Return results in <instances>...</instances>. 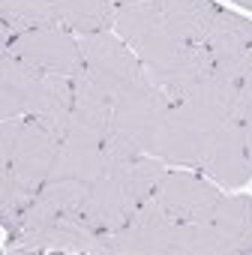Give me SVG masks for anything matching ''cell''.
Listing matches in <instances>:
<instances>
[{"mask_svg": "<svg viewBox=\"0 0 252 255\" xmlns=\"http://www.w3.org/2000/svg\"><path fill=\"white\" fill-rule=\"evenodd\" d=\"M234 105H237V81L213 69V75H207L183 102L168 108L150 156H159L162 162L171 165L198 168L207 138L225 120H237Z\"/></svg>", "mask_w": 252, "mask_h": 255, "instance_id": "6da1fadb", "label": "cell"}, {"mask_svg": "<svg viewBox=\"0 0 252 255\" xmlns=\"http://www.w3.org/2000/svg\"><path fill=\"white\" fill-rule=\"evenodd\" d=\"M0 114L39 120L60 141L72 123V78L39 72L3 51L0 57Z\"/></svg>", "mask_w": 252, "mask_h": 255, "instance_id": "7a4b0ae2", "label": "cell"}, {"mask_svg": "<svg viewBox=\"0 0 252 255\" xmlns=\"http://www.w3.org/2000/svg\"><path fill=\"white\" fill-rule=\"evenodd\" d=\"M162 174H165V162L150 153L126 162L114 171H105L99 180L90 183L81 216L96 231H105V234L123 228L132 219V213L156 192Z\"/></svg>", "mask_w": 252, "mask_h": 255, "instance_id": "3957f363", "label": "cell"}, {"mask_svg": "<svg viewBox=\"0 0 252 255\" xmlns=\"http://www.w3.org/2000/svg\"><path fill=\"white\" fill-rule=\"evenodd\" d=\"M168 108H171L168 96L141 69V75L114 99L111 135H117L120 141L135 147L138 153H153V144L159 138V129H162V120H165Z\"/></svg>", "mask_w": 252, "mask_h": 255, "instance_id": "277c9868", "label": "cell"}, {"mask_svg": "<svg viewBox=\"0 0 252 255\" xmlns=\"http://www.w3.org/2000/svg\"><path fill=\"white\" fill-rule=\"evenodd\" d=\"M117 36L135 51L141 63H165L171 54H177L186 42L177 39V33L168 27L156 0H138V3L117 6L114 15Z\"/></svg>", "mask_w": 252, "mask_h": 255, "instance_id": "5b68a950", "label": "cell"}, {"mask_svg": "<svg viewBox=\"0 0 252 255\" xmlns=\"http://www.w3.org/2000/svg\"><path fill=\"white\" fill-rule=\"evenodd\" d=\"M78 45H81V54H84V69L93 75V81L111 99H117L141 75V60L135 57V51L120 36H114L111 30L81 33Z\"/></svg>", "mask_w": 252, "mask_h": 255, "instance_id": "8992f818", "label": "cell"}, {"mask_svg": "<svg viewBox=\"0 0 252 255\" xmlns=\"http://www.w3.org/2000/svg\"><path fill=\"white\" fill-rule=\"evenodd\" d=\"M6 51L39 72H57L72 78L84 69L81 45L66 27H39V30L15 33Z\"/></svg>", "mask_w": 252, "mask_h": 255, "instance_id": "52a82bcc", "label": "cell"}, {"mask_svg": "<svg viewBox=\"0 0 252 255\" xmlns=\"http://www.w3.org/2000/svg\"><path fill=\"white\" fill-rule=\"evenodd\" d=\"M18 255H36V252H72V255H111V234L96 231L81 213H63L42 231L30 234L27 240H18Z\"/></svg>", "mask_w": 252, "mask_h": 255, "instance_id": "ba28073f", "label": "cell"}, {"mask_svg": "<svg viewBox=\"0 0 252 255\" xmlns=\"http://www.w3.org/2000/svg\"><path fill=\"white\" fill-rule=\"evenodd\" d=\"M177 219L150 195L123 228L111 231V255H171Z\"/></svg>", "mask_w": 252, "mask_h": 255, "instance_id": "9c48e42d", "label": "cell"}, {"mask_svg": "<svg viewBox=\"0 0 252 255\" xmlns=\"http://www.w3.org/2000/svg\"><path fill=\"white\" fill-rule=\"evenodd\" d=\"M57 150H60V138L54 132H48L39 120H24V129H21V138H18V147L12 153V165L3 168L12 174V180L36 195L48 177H51V168H54V159H57Z\"/></svg>", "mask_w": 252, "mask_h": 255, "instance_id": "30bf717a", "label": "cell"}, {"mask_svg": "<svg viewBox=\"0 0 252 255\" xmlns=\"http://www.w3.org/2000/svg\"><path fill=\"white\" fill-rule=\"evenodd\" d=\"M144 75L168 96L171 105L183 102L207 75H213L216 69V60L210 54L207 45H195V42H186L177 54H171L165 63H141Z\"/></svg>", "mask_w": 252, "mask_h": 255, "instance_id": "8fae6325", "label": "cell"}, {"mask_svg": "<svg viewBox=\"0 0 252 255\" xmlns=\"http://www.w3.org/2000/svg\"><path fill=\"white\" fill-rule=\"evenodd\" d=\"M153 198L177 222H207V219H213V210H216L222 192L195 174L165 171Z\"/></svg>", "mask_w": 252, "mask_h": 255, "instance_id": "7c38bea8", "label": "cell"}, {"mask_svg": "<svg viewBox=\"0 0 252 255\" xmlns=\"http://www.w3.org/2000/svg\"><path fill=\"white\" fill-rule=\"evenodd\" d=\"M198 168L207 171L213 180H219L225 186H246L249 183L252 174H249V159H246V144H243V123L240 120H225L207 138Z\"/></svg>", "mask_w": 252, "mask_h": 255, "instance_id": "4fadbf2b", "label": "cell"}, {"mask_svg": "<svg viewBox=\"0 0 252 255\" xmlns=\"http://www.w3.org/2000/svg\"><path fill=\"white\" fill-rule=\"evenodd\" d=\"M87 192H90V183H75V180H48L36 198L30 201V207L21 213L18 219V228H15V243L18 240H27L30 234L42 231L45 225H51L57 216L63 213H81L84 210V201H87Z\"/></svg>", "mask_w": 252, "mask_h": 255, "instance_id": "5bb4252c", "label": "cell"}, {"mask_svg": "<svg viewBox=\"0 0 252 255\" xmlns=\"http://www.w3.org/2000/svg\"><path fill=\"white\" fill-rule=\"evenodd\" d=\"M102 138L81 129V126H69L66 138L60 141L54 168L48 180H75V183H93L102 177Z\"/></svg>", "mask_w": 252, "mask_h": 255, "instance_id": "9a60e30c", "label": "cell"}, {"mask_svg": "<svg viewBox=\"0 0 252 255\" xmlns=\"http://www.w3.org/2000/svg\"><path fill=\"white\" fill-rule=\"evenodd\" d=\"M111 108H114V99L93 81L87 69L72 75V123L69 126H81V129L105 141L111 132Z\"/></svg>", "mask_w": 252, "mask_h": 255, "instance_id": "2e32d148", "label": "cell"}, {"mask_svg": "<svg viewBox=\"0 0 252 255\" xmlns=\"http://www.w3.org/2000/svg\"><path fill=\"white\" fill-rule=\"evenodd\" d=\"M156 6L162 9L165 21L177 33V39L195 42V45H204L210 24L219 12V6H213L210 0H156Z\"/></svg>", "mask_w": 252, "mask_h": 255, "instance_id": "e0dca14e", "label": "cell"}, {"mask_svg": "<svg viewBox=\"0 0 252 255\" xmlns=\"http://www.w3.org/2000/svg\"><path fill=\"white\" fill-rule=\"evenodd\" d=\"M171 255H240V246L213 222H177Z\"/></svg>", "mask_w": 252, "mask_h": 255, "instance_id": "ac0fdd59", "label": "cell"}, {"mask_svg": "<svg viewBox=\"0 0 252 255\" xmlns=\"http://www.w3.org/2000/svg\"><path fill=\"white\" fill-rule=\"evenodd\" d=\"M57 24L72 33H96L114 24L117 6L111 0H54Z\"/></svg>", "mask_w": 252, "mask_h": 255, "instance_id": "d6986e66", "label": "cell"}, {"mask_svg": "<svg viewBox=\"0 0 252 255\" xmlns=\"http://www.w3.org/2000/svg\"><path fill=\"white\" fill-rule=\"evenodd\" d=\"M249 42H252V21H246V18L228 12V9L216 12V18L210 24V33L204 39V45L210 48V54H213L216 63L225 60V57H231V54H237Z\"/></svg>", "mask_w": 252, "mask_h": 255, "instance_id": "ffe728a7", "label": "cell"}, {"mask_svg": "<svg viewBox=\"0 0 252 255\" xmlns=\"http://www.w3.org/2000/svg\"><path fill=\"white\" fill-rule=\"evenodd\" d=\"M213 222L240 246V252H252V198L249 195H222Z\"/></svg>", "mask_w": 252, "mask_h": 255, "instance_id": "44dd1931", "label": "cell"}, {"mask_svg": "<svg viewBox=\"0 0 252 255\" xmlns=\"http://www.w3.org/2000/svg\"><path fill=\"white\" fill-rule=\"evenodd\" d=\"M0 18L15 33L39 30V27H60L54 0H0Z\"/></svg>", "mask_w": 252, "mask_h": 255, "instance_id": "7402d4cb", "label": "cell"}, {"mask_svg": "<svg viewBox=\"0 0 252 255\" xmlns=\"http://www.w3.org/2000/svg\"><path fill=\"white\" fill-rule=\"evenodd\" d=\"M33 198H36V195L24 192V189L12 180L9 171H0V219H3V228H6L9 234H15L18 219H21V213L30 207Z\"/></svg>", "mask_w": 252, "mask_h": 255, "instance_id": "603a6c76", "label": "cell"}, {"mask_svg": "<svg viewBox=\"0 0 252 255\" xmlns=\"http://www.w3.org/2000/svg\"><path fill=\"white\" fill-rule=\"evenodd\" d=\"M21 129H24V117H3V123H0V171L12 165V153L18 147Z\"/></svg>", "mask_w": 252, "mask_h": 255, "instance_id": "cb8c5ba5", "label": "cell"}, {"mask_svg": "<svg viewBox=\"0 0 252 255\" xmlns=\"http://www.w3.org/2000/svg\"><path fill=\"white\" fill-rule=\"evenodd\" d=\"M216 69H219V72H225L231 81H243V78H249V75H252V42H249V45H243L237 54H231V57L219 60V63H216Z\"/></svg>", "mask_w": 252, "mask_h": 255, "instance_id": "d4e9b609", "label": "cell"}, {"mask_svg": "<svg viewBox=\"0 0 252 255\" xmlns=\"http://www.w3.org/2000/svg\"><path fill=\"white\" fill-rule=\"evenodd\" d=\"M234 114L240 123H246L252 117V75L237 81V105H234Z\"/></svg>", "mask_w": 252, "mask_h": 255, "instance_id": "484cf974", "label": "cell"}, {"mask_svg": "<svg viewBox=\"0 0 252 255\" xmlns=\"http://www.w3.org/2000/svg\"><path fill=\"white\" fill-rule=\"evenodd\" d=\"M243 144H246V159H249V174H252V117L243 123Z\"/></svg>", "mask_w": 252, "mask_h": 255, "instance_id": "4316f807", "label": "cell"}, {"mask_svg": "<svg viewBox=\"0 0 252 255\" xmlns=\"http://www.w3.org/2000/svg\"><path fill=\"white\" fill-rule=\"evenodd\" d=\"M114 6H126V3H138V0H111Z\"/></svg>", "mask_w": 252, "mask_h": 255, "instance_id": "83f0119b", "label": "cell"}, {"mask_svg": "<svg viewBox=\"0 0 252 255\" xmlns=\"http://www.w3.org/2000/svg\"><path fill=\"white\" fill-rule=\"evenodd\" d=\"M231 3H240V6H246V9H252V0H231Z\"/></svg>", "mask_w": 252, "mask_h": 255, "instance_id": "f1b7e54d", "label": "cell"}]
</instances>
